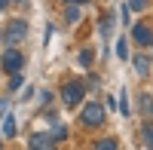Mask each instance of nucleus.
Masks as SVG:
<instances>
[{
	"instance_id": "1",
	"label": "nucleus",
	"mask_w": 153,
	"mask_h": 150,
	"mask_svg": "<svg viewBox=\"0 0 153 150\" xmlns=\"http://www.w3.org/2000/svg\"><path fill=\"white\" fill-rule=\"evenodd\" d=\"M83 95H86V86H83V83H76V80L65 83V89H61V98H65V104H68V107H76V104L83 101Z\"/></svg>"
},
{
	"instance_id": "2",
	"label": "nucleus",
	"mask_w": 153,
	"mask_h": 150,
	"mask_svg": "<svg viewBox=\"0 0 153 150\" xmlns=\"http://www.w3.org/2000/svg\"><path fill=\"white\" fill-rule=\"evenodd\" d=\"M25 34H28V25H25V22H9V28L3 31V40L9 43V46H19L22 40H25Z\"/></svg>"
},
{
	"instance_id": "3",
	"label": "nucleus",
	"mask_w": 153,
	"mask_h": 150,
	"mask_svg": "<svg viewBox=\"0 0 153 150\" xmlns=\"http://www.w3.org/2000/svg\"><path fill=\"white\" fill-rule=\"evenodd\" d=\"M22 68H25V55L19 52L16 46L6 49V52H3V71H6V74H16V71H22Z\"/></svg>"
},
{
	"instance_id": "4",
	"label": "nucleus",
	"mask_w": 153,
	"mask_h": 150,
	"mask_svg": "<svg viewBox=\"0 0 153 150\" xmlns=\"http://www.w3.org/2000/svg\"><path fill=\"white\" fill-rule=\"evenodd\" d=\"M104 123V110H101V104H86L83 107V126H101Z\"/></svg>"
},
{
	"instance_id": "5",
	"label": "nucleus",
	"mask_w": 153,
	"mask_h": 150,
	"mask_svg": "<svg viewBox=\"0 0 153 150\" xmlns=\"http://www.w3.org/2000/svg\"><path fill=\"white\" fill-rule=\"evenodd\" d=\"M132 37H135L138 46H153V31L147 28V25H135V28H132Z\"/></svg>"
},
{
	"instance_id": "6",
	"label": "nucleus",
	"mask_w": 153,
	"mask_h": 150,
	"mask_svg": "<svg viewBox=\"0 0 153 150\" xmlns=\"http://www.w3.org/2000/svg\"><path fill=\"white\" fill-rule=\"evenodd\" d=\"M28 144H31L34 150H43V147L49 150V147L55 144V138H52V135H31V141H28Z\"/></svg>"
},
{
	"instance_id": "7",
	"label": "nucleus",
	"mask_w": 153,
	"mask_h": 150,
	"mask_svg": "<svg viewBox=\"0 0 153 150\" xmlns=\"http://www.w3.org/2000/svg\"><path fill=\"white\" fill-rule=\"evenodd\" d=\"M12 135H16V117L6 114V120H3V138H12Z\"/></svg>"
},
{
	"instance_id": "8",
	"label": "nucleus",
	"mask_w": 153,
	"mask_h": 150,
	"mask_svg": "<svg viewBox=\"0 0 153 150\" xmlns=\"http://www.w3.org/2000/svg\"><path fill=\"white\" fill-rule=\"evenodd\" d=\"M65 19H68L71 25H74V22H80V3H74V6L68 3V9H65Z\"/></svg>"
},
{
	"instance_id": "9",
	"label": "nucleus",
	"mask_w": 153,
	"mask_h": 150,
	"mask_svg": "<svg viewBox=\"0 0 153 150\" xmlns=\"http://www.w3.org/2000/svg\"><path fill=\"white\" fill-rule=\"evenodd\" d=\"M135 71L141 74V77H147V71H150V61H147L144 55H138V58H135Z\"/></svg>"
},
{
	"instance_id": "10",
	"label": "nucleus",
	"mask_w": 153,
	"mask_h": 150,
	"mask_svg": "<svg viewBox=\"0 0 153 150\" xmlns=\"http://www.w3.org/2000/svg\"><path fill=\"white\" fill-rule=\"evenodd\" d=\"M141 141H144V147H153V126H150V123L141 129Z\"/></svg>"
},
{
	"instance_id": "11",
	"label": "nucleus",
	"mask_w": 153,
	"mask_h": 150,
	"mask_svg": "<svg viewBox=\"0 0 153 150\" xmlns=\"http://www.w3.org/2000/svg\"><path fill=\"white\" fill-rule=\"evenodd\" d=\"M120 114L129 117V95H126V89H120Z\"/></svg>"
},
{
	"instance_id": "12",
	"label": "nucleus",
	"mask_w": 153,
	"mask_h": 150,
	"mask_svg": "<svg viewBox=\"0 0 153 150\" xmlns=\"http://www.w3.org/2000/svg\"><path fill=\"white\" fill-rule=\"evenodd\" d=\"M110 28H113V16H104L101 19V37H110Z\"/></svg>"
},
{
	"instance_id": "13",
	"label": "nucleus",
	"mask_w": 153,
	"mask_h": 150,
	"mask_svg": "<svg viewBox=\"0 0 153 150\" xmlns=\"http://www.w3.org/2000/svg\"><path fill=\"white\" fill-rule=\"evenodd\" d=\"M117 55H120V58H129V46H126V37H120V43H117Z\"/></svg>"
},
{
	"instance_id": "14",
	"label": "nucleus",
	"mask_w": 153,
	"mask_h": 150,
	"mask_svg": "<svg viewBox=\"0 0 153 150\" xmlns=\"http://www.w3.org/2000/svg\"><path fill=\"white\" fill-rule=\"evenodd\" d=\"M9 89L16 92V89H22V71H16L12 74V80H9Z\"/></svg>"
},
{
	"instance_id": "15",
	"label": "nucleus",
	"mask_w": 153,
	"mask_h": 150,
	"mask_svg": "<svg viewBox=\"0 0 153 150\" xmlns=\"http://www.w3.org/2000/svg\"><path fill=\"white\" fill-rule=\"evenodd\" d=\"M89 65H92V52L83 49V52H80V68H89Z\"/></svg>"
},
{
	"instance_id": "16",
	"label": "nucleus",
	"mask_w": 153,
	"mask_h": 150,
	"mask_svg": "<svg viewBox=\"0 0 153 150\" xmlns=\"http://www.w3.org/2000/svg\"><path fill=\"white\" fill-rule=\"evenodd\" d=\"M95 147H98V150H113V147H117V141H113V138H104V141H98Z\"/></svg>"
},
{
	"instance_id": "17",
	"label": "nucleus",
	"mask_w": 153,
	"mask_h": 150,
	"mask_svg": "<svg viewBox=\"0 0 153 150\" xmlns=\"http://www.w3.org/2000/svg\"><path fill=\"white\" fill-rule=\"evenodd\" d=\"M129 9H138V12H141V9H144V0H129Z\"/></svg>"
},
{
	"instance_id": "18",
	"label": "nucleus",
	"mask_w": 153,
	"mask_h": 150,
	"mask_svg": "<svg viewBox=\"0 0 153 150\" xmlns=\"http://www.w3.org/2000/svg\"><path fill=\"white\" fill-rule=\"evenodd\" d=\"M65 135H68V129H65V126H58V129H55V135H52V138H55V141H61V138H65Z\"/></svg>"
},
{
	"instance_id": "19",
	"label": "nucleus",
	"mask_w": 153,
	"mask_h": 150,
	"mask_svg": "<svg viewBox=\"0 0 153 150\" xmlns=\"http://www.w3.org/2000/svg\"><path fill=\"white\" fill-rule=\"evenodd\" d=\"M65 3H89V0H65Z\"/></svg>"
},
{
	"instance_id": "20",
	"label": "nucleus",
	"mask_w": 153,
	"mask_h": 150,
	"mask_svg": "<svg viewBox=\"0 0 153 150\" xmlns=\"http://www.w3.org/2000/svg\"><path fill=\"white\" fill-rule=\"evenodd\" d=\"M6 3H9V0H0V9H6Z\"/></svg>"
},
{
	"instance_id": "21",
	"label": "nucleus",
	"mask_w": 153,
	"mask_h": 150,
	"mask_svg": "<svg viewBox=\"0 0 153 150\" xmlns=\"http://www.w3.org/2000/svg\"><path fill=\"white\" fill-rule=\"evenodd\" d=\"M0 37H3V31H0Z\"/></svg>"
}]
</instances>
